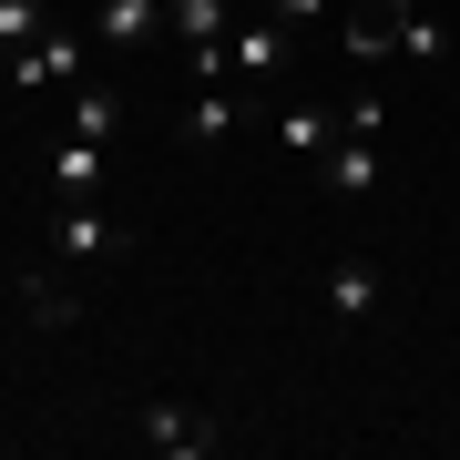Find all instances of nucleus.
Instances as JSON below:
<instances>
[{"label":"nucleus","instance_id":"nucleus-1","mask_svg":"<svg viewBox=\"0 0 460 460\" xmlns=\"http://www.w3.org/2000/svg\"><path fill=\"white\" fill-rule=\"evenodd\" d=\"M72 83H93V41L41 31L31 51H11V93H72Z\"/></svg>","mask_w":460,"mask_h":460},{"label":"nucleus","instance_id":"nucleus-2","mask_svg":"<svg viewBox=\"0 0 460 460\" xmlns=\"http://www.w3.org/2000/svg\"><path fill=\"white\" fill-rule=\"evenodd\" d=\"M277 62H287V31H277V21H235V31H226V83H266Z\"/></svg>","mask_w":460,"mask_h":460},{"label":"nucleus","instance_id":"nucleus-3","mask_svg":"<svg viewBox=\"0 0 460 460\" xmlns=\"http://www.w3.org/2000/svg\"><path fill=\"white\" fill-rule=\"evenodd\" d=\"M102 154H113V144H83V133L51 144V184H62V205H93V195H102Z\"/></svg>","mask_w":460,"mask_h":460},{"label":"nucleus","instance_id":"nucleus-4","mask_svg":"<svg viewBox=\"0 0 460 460\" xmlns=\"http://www.w3.org/2000/svg\"><path fill=\"white\" fill-rule=\"evenodd\" d=\"M133 429H144V440L164 450V460H195V450H215V429H205L195 410H174V399H154V410L133 420Z\"/></svg>","mask_w":460,"mask_h":460},{"label":"nucleus","instance_id":"nucleus-5","mask_svg":"<svg viewBox=\"0 0 460 460\" xmlns=\"http://www.w3.org/2000/svg\"><path fill=\"white\" fill-rule=\"evenodd\" d=\"M328 184H338V195H368V184H378V133H368V123H338V144H328Z\"/></svg>","mask_w":460,"mask_h":460},{"label":"nucleus","instance_id":"nucleus-6","mask_svg":"<svg viewBox=\"0 0 460 460\" xmlns=\"http://www.w3.org/2000/svg\"><path fill=\"white\" fill-rule=\"evenodd\" d=\"M62 133H83V144H113V133H123V93L72 83V102H62Z\"/></svg>","mask_w":460,"mask_h":460},{"label":"nucleus","instance_id":"nucleus-7","mask_svg":"<svg viewBox=\"0 0 460 460\" xmlns=\"http://www.w3.org/2000/svg\"><path fill=\"white\" fill-rule=\"evenodd\" d=\"M154 31H164V0H102V11H93V41H113V51L154 41Z\"/></svg>","mask_w":460,"mask_h":460},{"label":"nucleus","instance_id":"nucleus-8","mask_svg":"<svg viewBox=\"0 0 460 460\" xmlns=\"http://www.w3.org/2000/svg\"><path fill=\"white\" fill-rule=\"evenodd\" d=\"M164 31L195 51V41H226L235 31V0H164Z\"/></svg>","mask_w":460,"mask_h":460},{"label":"nucleus","instance_id":"nucleus-9","mask_svg":"<svg viewBox=\"0 0 460 460\" xmlns=\"http://www.w3.org/2000/svg\"><path fill=\"white\" fill-rule=\"evenodd\" d=\"M184 133H195V144H226V133H235V93H226V83H195V102H184Z\"/></svg>","mask_w":460,"mask_h":460},{"label":"nucleus","instance_id":"nucleus-10","mask_svg":"<svg viewBox=\"0 0 460 460\" xmlns=\"http://www.w3.org/2000/svg\"><path fill=\"white\" fill-rule=\"evenodd\" d=\"M328 307H338V317H368V307H378V266H368V256H338Z\"/></svg>","mask_w":460,"mask_h":460},{"label":"nucleus","instance_id":"nucleus-11","mask_svg":"<svg viewBox=\"0 0 460 460\" xmlns=\"http://www.w3.org/2000/svg\"><path fill=\"white\" fill-rule=\"evenodd\" d=\"M277 133H287V154H296V164H307V154H328V144H338V123L317 113V102H287V113H277Z\"/></svg>","mask_w":460,"mask_h":460},{"label":"nucleus","instance_id":"nucleus-12","mask_svg":"<svg viewBox=\"0 0 460 460\" xmlns=\"http://www.w3.org/2000/svg\"><path fill=\"white\" fill-rule=\"evenodd\" d=\"M21 307H31L41 328H83V296H72V287H51V277H21Z\"/></svg>","mask_w":460,"mask_h":460},{"label":"nucleus","instance_id":"nucleus-13","mask_svg":"<svg viewBox=\"0 0 460 460\" xmlns=\"http://www.w3.org/2000/svg\"><path fill=\"white\" fill-rule=\"evenodd\" d=\"M62 256H72V266H83V256H113V226H102L93 205H72V215H62Z\"/></svg>","mask_w":460,"mask_h":460},{"label":"nucleus","instance_id":"nucleus-14","mask_svg":"<svg viewBox=\"0 0 460 460\" xmlns=\"http://www.w3.org/2000/svg\"><path fill=\"white\" fill-rule=\"evenodd\" d=\"M51 31V21H41V0H0V51H31Z\"/></svg>","mask_w":460,"mask_h":460},{"label":"nucleus","instance_id":"nucleus-15","mask_svg":"<svg viewBox=\"0 0 460 460\" xmlns=\"http://www.w3.org/2000/svg\"><path fill=\"white\" fill-rule=\"evenodd\" d=\"M389 51H410V62H440V31H429L410 0H399V31H389Z\"/></svg>","mask_w":460,"mask_h":460},{"label":"nucleus","instance_id":"nucleus-16","mask_svg":"<svg viewBox=\"0 0 460 460\" xmlns=\"http://www.w3.org/2000/svg\"><path fill=\"white\" fill-rule=\"evenodd\" d=\"M338 0H277V21H328Z\"/></svg>","mask_w":460,"mask_h":460}]
</instances>
